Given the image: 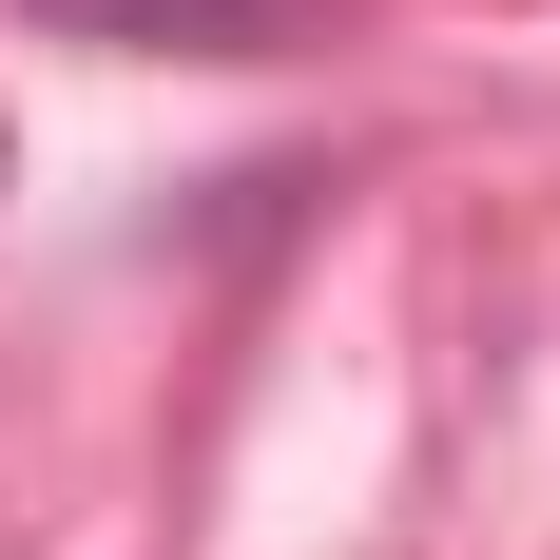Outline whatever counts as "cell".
I'll return each instance as SVG.
<instances>
[{"label":"cell","mask_w":560,"mask_h":560,"mask_svg":"<svg viewBox=\"0 0 560 560\" xmlns=\"http://www.w3.org/2000/svg\"><path fill=\"white\" fill-rule=\"evenodd\" d=\"M20 20H97V39H155V58H271L290 0H20Z\"/></svg>","instance_id":"cell-1"}]
</instances>
